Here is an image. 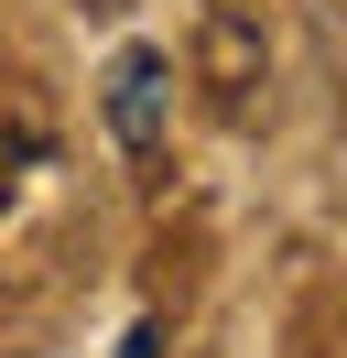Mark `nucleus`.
Segmentation results:
<instances>
[{
	"mask_svg": "<svg viewBox=\"0 0 347 358\" xmlns=\"http://www.w3.org/2000/svg\"><path fill=\"white\" fill-rule=\"evenodd\" d=\"M98 109H108V131H120V152L152 163V152H163V109H174V55H163V44H120Z\"/></svg>",
	"mask_w": 347,
	"mask_h": 358,
	"instance_id": "f257e3e1",
	"label": "nucleus"
},
{
	"mask_svg": "<svg viewBox=\"0 0 347 358\" xmlns=\"http://www.w3.org/2000/svg\"><path fill=\"white\" fill-rule=\"evenodd\" d=\"M250 87H260L250 22H239V11H206V98H217V109H250Z\"/></svg>",
	"mask_w": 347,
	"mask_h": 358,
	"instance_id": "f03ea898",
	"label": "nucleus"
},
{
	"mask_svg": "<svg viewBox=\"0 0 347 358\" xmlns=\"http://www.w3.org/2000/svg\"><path fill=\"white\" fill-rule=\"evenodd\" d=\"M22 163H43V120L22 109V98H0V206H11V185H22Z\"/></svg>",
	"mask_w": 347,
	"mask_h": 358,
	"instance_id": "7ed1b4c3",
	"label": "nucleus"
}]
</instances>
